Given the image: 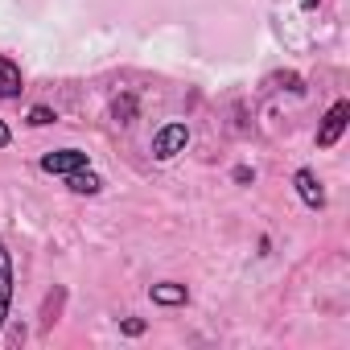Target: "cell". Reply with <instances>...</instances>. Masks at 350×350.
Listing matches in <instances>:
<instances>
[{
	"label": "cell",
	"instance_id": "cell-3",
	"mask_svg": "<svg viewBox=\"0 0 350 350\" xmlns=\"http://www.w3.org/2000/svg\"><path fill=\"white\" fill-rule=\"evenodd\" d=\"M83 165H87V152H79V148H62V152H50V157L42 161L46 173H75V169H83Z\"/></svg>",
	"mask_w": 350,
	"mask_h": 350
},
{
	"label": "cell",
	"instance_id": "cell-8",
	"mask_svg": "<svg viewBox=\"0 0 350 350\" xmlns=\"http://www.w3.org/2000/svg\"><path fill=\"white\" fill-rule=\"evenodd\" d=\"M152 301H161V305H182L186 301V288L182 284H157L152 288Z\"/></svg>",
	"mask_w": 350,
	"mask_h": 350
},
{
	"label": "cell",
	"instance_id": "cell-2",
	"mask_svg": "<svg viewBox=\"0 0 350 350\" xmlns=\"http://www.w3.org/2000/svg\"><path fill=\"white\" fill-rule=\"evenodd\" d=\"M346 116H350V107H346V103H334V107H329V116H325V124H321V132H317V144H321V148H329V144L342 136Z\"/></svg>",
	"mask_w": 350,
	"mask_h": 350
},
{
	"label": "cell",
	"instance_id": "cell-1",
	"mask_svg": "<svg viewBox=\"0 0 350 350\" xmlns=\"http://www.w3.org/2000/svg\"><path fill=\"white\" fill-rule=\"evenodd\" d=\"M186 144H190V128H186V124H169V128L157 132L152 152H157V161H169V157H178Z\"/></svg>",
	"mask_w": 350,
	"mask_h": 350
},
{
	"label": "cell",
	"instance_id": "cell-5",
	"mask_svg": "<svg viewBox=\"0 0 350 350\" xmlns=\"http://www.w3.org/2000/svg\"><path fill=\"white\" fill-rule=\"evenodd\" d=\"M297 190H301V198H305L309 206H321V202H325V194H321V186H317V178H313L309 169L297 173Z\"/></svg>",
	"mask_w": 350,
	"mask_h": 350
},
{
	"label": "cell",
	"instance_id": "cell-10",
	"mask_svg": "<svg viewBox=\"0 0 350 350\" xmlns=\"http://www.w3.org/2000/svg\"><path fill=\"white\" fill-rule=\"evenodd\" d=\"M140 329H144V321H136V317H132V321H124V334H140Z\"/></svg>",
	"mask_w": 350,
	"mask_h": 350
},
{
	"label": "cell",
	"instance_id": "cell-7",
	"mask_svg": "<svg viewBox=\"0 0 350 350\" xmlns=\"http://www.w3.org/2000/svg\"><path fill=\"white\" fill-rule=\"evenodd\" d=\"M99 186H103V182L95 178V173H83V169L70 173V190H75V194H99Z\"/></svg>",
	"mask_w": 350,
	"mask_h": 350
},
{
	"label": "cell",
	"instance_id": "cell-6",
	"mask_svg": "<svg viewBox=\"0 0 350 350\" xmlns=\"http://www.w3.org/2000/svg\"><path fill=\"white\" fill-rule=\"evenodd\" d=\"M17 91H21V70H17L9 58H0V95L9 99V95H17Z\"/></svg>",
	"mask_w": 350,
	"mask_h": 350
},
{
	"label": "cell",
	"instance_id": "cell-11",
	"mask_svg": "<svg viewBox=\"0 0 350 350\" xmlns=\"http://www.w3.org/2000/svg\"><path fill=\"white\" fill-rule=\"evenodd\" d=\"M5 144H9V128H5V124H0V148H5Z\"/></svg>",
	"mask_w": 350,
	"mask_h": 350
},
{
	"label": "cell",
	"instance_id": "cell-9",
	"mask_svg": "<svg viewBox=\"0 0 350 350\" xmlns=\"http://www.w3.org/2000/svg\"><path fill=\"white\" fill-rule=\"evenodd\" d=\"M29 120H33V124H50V120H54V111H50V107H33V116H29Z\"/></svg>",
	"mask_w": 350,
	"mask_h": 350
},
{
	"label": "cell",
	"instance_id": "cell-4",
	"mask_svg": "<svg viewBox=\"0 0 350 350\" xmlns=\"http://www.w3.org/2000/svg\"><path fill=\"white\" fill-rule=\"evenodd\" d=\"M9 297H13V264L5 243H0V325H5V313H9Z\"/></svg>",
	"mask_w": 350,
	"mask_h": 350
}]
</instances>
